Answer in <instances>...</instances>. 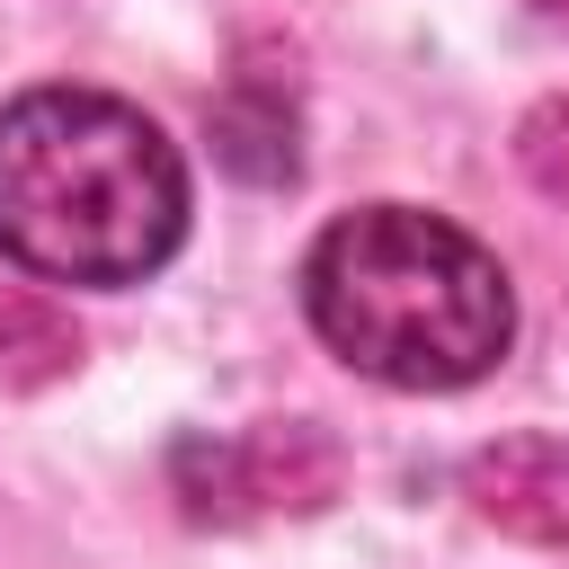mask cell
Returning <instances> with one entry per match:
<instances>
[{
	"label": "cell",
	"mask_w": 569,
	"mask_h": 569,
	"mask_svg": "<svg viewBox=\"0 0 569 569\" xmlns=\"http://www.w3.org/2000/svg\"><path fill=\"white\" fill-rule=\"evenodd\" d=\"M187 240L178 142L107 89H27L0 107V258L44 284H142Z\"/></svg>",
	"instance_id": "1"
},
{
	"label": "cell",
	"mask_w": 569,
	"mask_h": 569,
	"mask_svg": "<svg viewBox=\"0 0 569 569\" xmlns=\"http://www.w3.org/2000/svg\"><path fill=\"white\" fill-rule=\"evenodd\" d=\"M302 311L338 365L391 391H462L516 338L507 267L418 204L338 213L302 258Z\"/></svg>",
	"instance_id": "2"
},
{
	"label": "cell",
	"mask_w": 569,
	"mask_h": 569,
	"mask_svg": "<svg viewBox=\"0 0 569 569\" xmlns=\"http://www.w3.org/2000/svg\"><path fill=\"white\" fill-rule=\"evenodd\" d=\"M480 525L516 533V542H569V445L560 436H507L489 453H471L462 471Z\"/></svg>",
	"instance_id": "3"
},
{
	"label": "cell",
	"mask_w": 569,
	"mask_h": 569,
	"mask_svg": "<svg viewBox=\"0 0 569 569\" xmlns=\"http://www.w3.org/2000/svg\"><path fill=\"white\" fill-rule=\"evenodd\" d=\"M71 365H80V329L36 284H0V382H53Z\"/></svg>",
	"instance_id": "4"
},
{
	"label": "cell",
	"mask_w": 569,
	"mask_h": 569,
	"mask_svg": "<svg viewBox=\"0 0 569 569\" xmlns=\"http://www.w3.org/2000/svg\"><path fill=\"white\" fill-rule=\"evenodd\" d=\"M516 160H525V178H533L551 204H569V89L542 98V107L516 124Z\"/></svg>",
	"instance_id": "5"
},
{
	"label": "cell",
	"mask_w": 569,
	"mask_h": 569,
	"mask_svg": "<svg viewBox=\"0 0 569 569\" xmlns=\"http://www.w3.org/2000/svg\"><path fill=\"white\" fill-rule=\"evenodd\" d=\"M525 9H533L542 27H560V36H569V0H525Z\"/></svg>",
	"instance_id": "6"
}]
</instances>
